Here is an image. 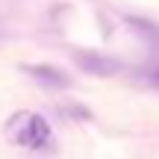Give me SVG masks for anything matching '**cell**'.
Wrapping results in <instances>:
<instances>
[{"label": "cell", "mask_w": 159, "mask_h": 159, "mask_svg": "<svg viewBox=\"0 0 159 159\" xmlns=\"http://www.w3.org/2000/svg\"><path fill=\"white\" fill-rule=\"evenodd\" d=\"M127 24H130L133 30H136L139 35H142L144 41H148L150 47H156L159 50V24H153V21H144V18H127Z\"/></svg>", "instance_id": "4"}, {"label": "cell", "mask_w": 159, "mask_h": 159, "mask_svg": "<svg viewBox=\"0 0 159 159\" xmlns=\"http://www.w3.org/2000/svg\"><path fill=\"white\" fill-rule=\"evenodd\" d=\"M142 77L148 80V83L153 85V89H159V65H153V68H148V71H144Z\"/></svg>", "instance_id": "5"}, {"label": "cell", "mask_w": 159, "mask_h": 159, "mask_svg": "<svg viewBox=\"0 0 159 159\" xmlns=\"http://www.w3.org/2000/svg\"><path fill=\"white\" fill-rule=\"evenodd\" d=\"M6 136H9V142L30 148V150H44L53 142L50 124L35 112H15L6 124Z\"/></svg>", "instance_id": "1"}, {"label": "cell", "mask_w": 159, "mask_h": 159, "mask_svg": "<svg viewBox=\"0 0 159 159\" xmlns=\"http://www.w3.org/2000/svg\"><path fill=\"white\" fill-rule=\"evenodd\" d=\"M24 74H30L35 83L47 85V89H68L71 77L56 65H24Z\"/></svg>", "instance_id": "3"}, {"label": "cell", "mask_w": 159, "mask_h": 159, "mask_svg": "<svg viewBox=\"0 0 159 159\" xmlns=\"http://www.w3.org/2000/svg\"><path fill=\"white\" fill-rule=\"evenodd\" d=\"M74 59H77V65L85 74H94V77H112V74L121 71V62H115V59L103 56L97 50H77Z\"/></svg>", "instance_id": "2"}]
</instances>
